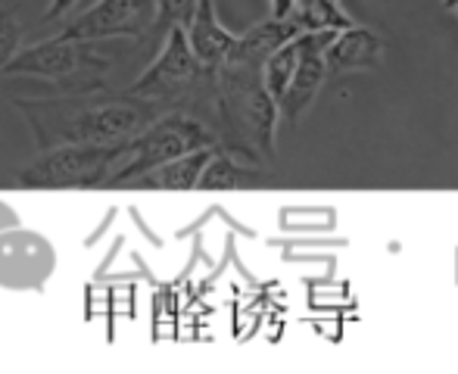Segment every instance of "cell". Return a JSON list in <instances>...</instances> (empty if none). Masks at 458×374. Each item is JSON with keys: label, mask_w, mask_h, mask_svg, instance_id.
I'll return each instance as SVG.
<instances>
[{"label": "cell", "mask_w": 458, "mask_h": 374, "mask_svg": "<svg viewBox=\"0 0 458 374\" xmlns=\"http://www.w3.org/2000/svg\"><path fill=\"white\" fill-rule=\"evenodd\" d=\"M296 63H300V35L284 41L281 47H277L275 54H268L266 63H262V81H266V91L275 97V103H277V97L284 94V88L290 85V79H293Z\"/></svg>", "instance_id": "obj_16"}, {"label": "cell", "mask_w": 458, "mask_h": 374, "mask_svg": "<svg viewBox=\"0 0 458 374\" xmlns=\"http://www.w3.org/2000/svg\"><path fill=\"white\" fill-rule=\"evenodd\" d=\"M79 4V0H50L47 13H44V22H54V19H63L66 13H72V6Z\"/></svg>", "instance_id": "obj_19"}, {"label": "cell", "mask_w": 458, "mask_h": 374, "mask_svg": "<svg viewBox=\"0 0 458 374\" xmlns=\"http://www.w3.org/2000/svg\"><path fill=\"white\" fill-rule=\"evenodd\" d=\"M56 272V250L41 231L13 228L0 231V287L13 293H41Z\"/></svg>", "instance_id": "obj_7"}, {"label": "cell", "mask_w": 458, "mask_h": 374, "mask_svg": "<svg viewBox=\"0 0 458 374\" xmlns=\"http://www.w3.org/2000/svg\"><path fill=\"white\" fill-rule=\"evenodd\" d=\"M153 0H97L91 10L72 16L63 38L72 41H109V38H144L153 29Z\"/></svg>", "instance_id": "obj_8"}, {"label": "cell", "mask_w": 458, "mask_h": 374, "mask_svg": "<svg viewBox=\"0 0 458 374\" xmlns=\"http://www.w3.org/2000/svg\"><path fill=\"white\" fill-rule=\"evenodd\" d=\"M212 69H206L203 63L193 56L191 44H187L184 29H169L159 56L134 79V85L128 88V94L147 100L159 109V113H187L193 119L212 122Z\"/></svg>", "instance_id": "obj_3"}, {"label": "cell", "mask_w": 458, "mask_h": 374, "mask_svg": "<svg viewBox=\"0 0 458 374\" xmlns=\"http://www.w3.org/2000/svg\"><path fill=\"white\" fill-rule=\"evenodd\" d=\"M113 63L94 50L91 41H72V38H50V41L31 44L6 60L0 75H31L44 79L60 94H88L100 91Z\"/></svg>", "instance_id": "obj_4"}, {"label": "cell", "mask_w": 458, "mask_h": 374, "mask_svg": "<svg viewBox=\"0 0 458 374\" xmlns=\"http://www.w3.org/2000/svg\"><path fill=\"white\" fill-rule=\"evenodd\" d=\"M293 16L300 19L302 31H318V29L337 31L356 22L340 0H293Z\"/></svg>", "instance_id": "obj_15"}, {"label": "cell", "mask_w": 458, "mask_h": 374, "mask_svg": "<svg viewBox=\"0 0 458 374\" xmlns=\"http://www.w3.org/2000/svg\"><path fill=\"white\" fill-rule=\"evenodd\" d=\"M184 35H187V44H191L193 56H197L206 69H216L218 63L231 54V47H234V41H237L234 31H228L218 22L216 0H197V13H193Z\"/></svg>", "instance_id": "obj_11"}, {"label": "cell", "mask_w": 458, "mask_h": 374, "mask_svg": "<svg viewBox=\"0 0 458 374\" xmlns=\"http://www.w3.org/2000/svg\"><path fill=\"white\" fill-rule=\"evenodd\" d=\"M331 38H334V29L302 31L300 35V63H296V72H293V79H290V85L277 97V119H284L290 128L302 119V113L312 106L321 85H325V79H327L325 47Z\"/></svg>", "instance_id": "obj_9"}, {"label": "cell", "mask_w": 458, "mask_h": 374, "mask_svg": "<svg viewBox=\"0 0 458 374\" xmlns=\"http://www.w3.org/2000/svg\"><path fill=\"white\" fill-rule=\"evenodd\" d=\"M262 172L256 166H243L237 163V157L225 150H216L206 163L203 175L197 182V191H237L243 184H253L259 182Z\"/></svg>", "instance_id": "obj_14"}, {"label": "cell", "mask_w": 458, "mask_h": 374, "mask_svg": "<svg viewBox=\"0 0 458 374\" xmlns=\"http://www.w3.org/2000/svg\"><path fill=\"white\" fill-rule=\"evenodd\" d=\"M16 109L35 134L41 150L60 144H115L140 134L159 113L153 103L131 94H60V97H19Z\"/></svg>", "instance_id": "obj_1"}, {"label": "cell", "mask_w": 458, "mask_h": 374, "mask_svg": "<svg viewBox=\"0 0 458 374\" xmlns=\"http://www.w3.org/2000/svg\"><path fill=\"white\" fill-rule=\"evenodd\" d=\"M384 60V41L371 29L352 22L346 29H337L325 47L327 75L359 72V69H377Z\"/></svg>", "instance_id": "obj_10"}, {"label": "cell", "mask_w": 458, "mask_h": 374, "mask_svg": "<svg viewBox=\"0 0 458 374\" xmlns=\"http://www.w3.org/2000/svg\"><path fill=\"white\" fill-rule=\"evenodd\" d=\"M212 122L218 150L259 166L275 159L277 103L266 91L262 63H250L228 54L212 69Z\"/></svg>", "instance_id": "obj_2"}, {"label": "cell", "mask_w": 458, "mask_h": 374, "mask_svg": "<svg viewBox=\"0 0 458 374\" xmlns=\"http://www.w3.org/2000/svg\"><path fill=\"white\" fill-rule=\"evenodd\" d=\"M131 140V138H128ZM128 140L115 144H60L44 150L35 163L22 166L16 182L31 191H75L106 187L115 163L125 157Z\"/></svg>", "instance_id": "obj_6"}, {"label": "cell", "mask_w": 458, "mask_h": 374, "mask_svg": "<svg viewBox=\"0 0 458 374\" xmlns=\"http://www.w3.org/2000/svg\"><path fill=\"white\" fill-rule=\"evenodd\" d=\"M13 225H19L16 209H13L10 203H4V200H0V231H4V228H13Z\"/></svg>", "instance_id": "obj_21"}, {"label": "cell", "mask_w": 458, "mask_h": 374, "mask_svg": "<svg viewBox=\"0 0 458 374\" xmlns=\"http://www.w3.org/2000/svg\"><path fill=\"white\" fill-rule=\"evenodd\" d=\"M453 13H455V16H458V0H455V6H453Z\"/></svg>", "instance_id": "obj_22"}, {"label": "cell", "mask_w": 458, "mask_h": 374, "mask_svg": "<svg viewBox=\"0 0 458 374\" xmlns=\"http://www.w3.org/2000/svg\"><path fill=\"white\" fill-rule=\"evenodd\" d=\"M293 13V0H268V16L272 19H284Z\"/></svg>", "instance_id": "obj_20"}, {"label": "cell", "mask_w": 458, "mask_h": 374, "mask_svg": "<svg viewBox=\"0 0 458 374\" xmlns=\"http://www.w3.org/2000/svg\"><path fill=\"white\" fill-rule=\"evenodd\" d=\"M153 29L165 35L169 29H184L191 25L193 13H197V0H153Z\"/></svg>", "instance_id": "obj_17"}, {"label": "cell", "mask_w": 458, "mask_h": 374, "mask_svg": "<svg viewBox=\"0 0 458 374\" xmlns=\"http://www.w3.org/2000/svg\"><path fill=\"white\" fill-rule=\"evenodd\" d=\"M199 147H218L216 132L206 122L193 119V115L169 109V113L157 115L144 132L128 140L125 157L115 163L113 175L106 178V187L131 184L144 172L157 169V166L169 163L175 157H184L191 150H199Z\"/></svg>", "instance_id": "obj_5"}, {"label": "cell", "mask_w": 458, "mask_h": 374, "mask_svg": "<svg viewBox=\"0 0 458 374\" xmlns=\"http://www.w3.org/2000/svg\"><path fill=\"white\" fill-rule=\"evenodd\" d=\"M19 38H22V25H19L16 13H0V69L19 50Z\"/></svg>", "instance_id": "obj_18"}, {"label": "cell", "mask_w": 458, "mask_h": 374, "mask_svg": "<svg viewBox=\"0 0 458 374\" xmlns=\"http://www.w3.org/2000/svg\"><path fill=\"white\" fill-rule=\"evenodd\" d=\"M296 35H302V25L293 13L284 16V19L268 16L266 22H256L253 29H247L243 35H237L231 54L241 56V60H250V63H266L268 54H275L284 41H290V38H296Z\"/></svg>", "instance_id": "obj_13"}, {"label": "cell", "mask_w": 458, "mask_h": 374, "mask_svg": "<svg viewBox=\"0 0 458 374\" xmlns=\"http://www.w3.org/2000/svg\"><path fill=\"white\" fill-rule=\"evenodd\" d=\"M218 147H199V150H191L184 157H175L169 163L157 166V169L144 172L140 178H134L128 187H138V191H169V193H187L197 191V182L203 175L206 163L216 153Z\"/></svg>", "instance_id": "obj_12"}]
</instances>
